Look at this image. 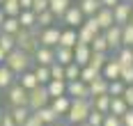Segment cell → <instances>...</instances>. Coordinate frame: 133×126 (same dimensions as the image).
<instances>
[{
    "instance_id": "obj_1",
    "label": "cell",
    "mask_w": 133,
    "mask_h": 126,
    "mask_svg": "<svg viewBox=\"0 0 133 126\" xmlns=\"http://www.w3.org/2000/svg\"><path fill=\"white\" fill-rule=\"evenodd\" d=\"M90 110H92L90 99H71V106H69V110L64 115L66 124H85Z\"/></svg>"
},
{
    "instance_id": "obj_2",
    "label": "cell",
    "mask_w": 133,
    "mask_h": 126,
    "mask_svg": "<svg viewBox=\"0 0 133 126\" xmlns=\"http://www.w3.org/2000/svg\"><path fill=\"white\" fill-rule=\"evenodd\" d=\"M37 34H39V28H32V30H18L14 37H16V48L18 51H23L28 55L32 57V53L39 48V39H37Z\"/></svg>"
},
{
    "instance_id": "obj_3",
    "label": "cell",
    "mask_w": 133,
    "mask_h": 126,
    "mask_svg": "<svg viewBox=\"0 0 133 126\" xmlns=\"http://www.w3.org/2000/svg\"><path fill=\"white\" fill-rule=\"evenodd\" d=\"M5 67L12 71L14 76H18V73H23V71H28L32 67V57L28 53H23V51H18V48H14L12 53H7V57H5Z\"/></svg>"
},
{
    "instance_id": "obj_4",
    "label": "cell",
    "mask_w": 133,
    "mask_h": 126,
    "mask_svg": "<svg viewBox=\"0 0 133 126\" xmlns=\"http://www.w3.org/2000/svg\"><path fill=\"white\" fill-rule=\"evenodd\" d=\"M48 94H46V87L44 85H37L35 89H30L28 92V108H30V112L39 110V108H44V106H48Z\"/></svg>"
},
{
    "instance_id": "obj_5",
    "label": "cell",
    "mask_w": 133,
    "mask_h": 126,
    "mask_svg": "<svg viewBox=\"0 0 133 126\" xmlns=\"http://www.w3.org/2000/svg\"><path fill=\"white\" fill-rule=\"evenodd\" d=\"M37 39H39V46L55 48V46H57V41H60V28H57V25L41 28V30H39V34H37Z\"/></svg>"
},
{
    "instance_id": "obj_6",
    "label": "cell",
    "mask_w": 133,
    "mask_h": 126,
    "mask_svg": "<svg viewBox=\"0 0 133 126\" xmlns=\"http://www.w3.org/2000/svg\"><path fill=\"white\" fill-rule=\"evenodd\" d=\"M7 101H9V108H16V106H28V92H25L18 83H14L12 87L7 89Z\"/></svg>"
},
{
    "instance_id": "obj_7",
    "label": "cell",
    "mask_w": 133,
    "mask_h": 126,
    "mask_svg": "<svg viewBox=\"0 0 133 126\" xmlns=\"http://www.w3.org/2000/svg\"><path fill=\"white\" fill-rule=\"evenodd\" d=\"M103 37H106V44H108V51H117L122 46V25H110V28H106L103 32H101Z\"/></svg>"
},
{
    "instance_id": "obj_8",
    "label": "cell",
    "mask_w": 133,
    "mask_h": 126,
    "mask_svg": "<svg viewBox=\"0 0 133 126\" xmlns=\"http://www.w3.org/2000/svg\"><path fill=\"white\" fill-rule=\"evenodd\" d=\"M60 18H62V23H64L66 28H80L83 21H85V16L80 14V9L76 7V5H69V9H66Z\"/></svg>"
},
{
    "instance_id": "obj_9",
    "label": "cell",
    "mask_w": 133,
    "mask_h": 126,
    "mask_svg": "<svg viewBox=\"0 0 133 126\" xmlns=\"http://www.w3.org/2000/svg\"><path fill=\"white\" fill-rule=\"evenodd\" d=\"M32 62H35L37 67H51V64L55 62V53H53V48L39 46V48L32 53Z\"/></svg>"
},
{
    "instance_id": "obj_10",
    "label": "cell",
    "mask_w": 133,
    "mask_h": 126,
    "mask_svg": "<svg viewBox=\"0 0 133 126\" xmlns=\"http://www.w3.org/2000/svg\"><path fill=\"white\" fill-rule=\"evenodd\" d=\"M131 18V2H119L112 7V21L115 25H126Z\"/></svg>"
},
{
    "instance_id": "obj_11",
    "label": "cell",
    "mask_w": 133,
    "mask_h": 126,
    "mask_svg": "<svg viewBox=\"0 0 133 126\" xmlns=\"http://www.w3.org/2000/svg\"><path fill=\"white\" fill-rule=\"evenodd\" d=\"M66 96L69 99H90L87 85L83 80H69L66 83Z\"/></svg>"
},
{
    "instance_id": "obj_12",
    "label": "cell",
    "mask_w": 133,
    "mask_h": 126,
    "mask_svg": "<svg viewBox=\"0 0 133 126\" xmlns=\"http://www.w3.org/2000/svg\"><path fill=\"white\" fill-rule=\"evenodd\" d=\"M119 73H122V64L115 57H108V62L101 69V78H106V80H119Z\"/></svg>"
},
{
    "instance_id": "obj_13",
    "label": "cell",
    "mask_w": 133,
    "mask_h": 126,
    "mask_svg": "<svg viewBox=\"0 0 133 126\" xmlns=\"http://www.w3.org/2000/svg\"><path fill=\"white\" fill-rule=\"evenodd\" d=\"M48 99H57V96H66V80H48L44 85Z\"/></svg>"
},
{
    "instance_id": "obj_14",
    "label": "cell",
    "mask_w": 133,
    "mask_h": 126,
    "mask_svg": "<svg viewBox=\"0 0 133 126\" xmlns=\"http://www.w3.org/2000/svg\"><path fill=\"white\" fill-rule=\"evenodd\" d=\"M48 106H51V110H53L57 117H64L66 110H69V106H71V99L69 96H57V99H51Z\"/></svg>"
},
{
    "instance_id": "obj_15",
    "label": "cell",
    "mask_w": 133,
    "mask_h": 126,
    "mask_svg": "<svg viewBox=\"0 0 133 126\" xmlns=\"http://www.w3.org/2000/svg\"><path fill=\"white\" fill-rule=\"evenodd\" d=\"M94 21H96V25H99V30L103 32L106 28H110L115 21H112V9H106V7H101L96 14H94Z\"/></svg>"
},
{
    "instance_id": "obj_16",
    "label": "cell",
    "mask_w": 133,
    "mask_h": 126,
    "mask_svg": "<svg viewBox=\"0 0 133 126\" xmlns=\"http://www.w3.org/2000/svg\"><path fill=\"white\" fill-rule=\"evenodd\" d=\"M18 18V25L23 30H32V28H37V14L32 12V9H21V14L16 16Z\"/></svg>"
},
{
    "instance_id": "obj_17",
    "label": "cell",
    "mask_w": 133,
    "mask_h": 126,
    "mask_svg": "<svg viewBox=\"0 0 133 126\" xmlns=\"http://www.w3.org/2000/svg\"><path fill=\"white\" fill-rule=\"evenodd\" d=\"M35 115H37V119H39L44 126H53L55 122H60V117L51 110V106H44V108H39V110H35Z\"/></svg>"
},
{
    "instance_id": "obj_18",
    "label": "cell",
    "mask_w": 133,
    "mask_h": 126,
    "mask_svg": "<svg viewBox=\"0 0 133 126\" xmlns=\"http://www.w3.org/2000/svg\"><path fill=\"white\" fill-rule=\"evenodd\" d=\"M53 53H55V62H57V64H62V67H66V64H71V62H74V48L55 46Z\"/></svg>"
},
{
    "instance_id": "obj_19",
    "label": "cell",
    "mask_w": 133,
    "mask_h": 126,
    "mask_svg": "<svg viewBox=\"0 0 133 126\" xmlns=\"http://www.w3.org/2000/svg\"><path fill=\"white\" fill-rule=\"evenodd\" d=\"M16 83L21 85L25 92L35 89V87L39 85V83H37V78H35V73H32V69H28V71H23V73H18V76H16Z\"/></svg>"
},
{
    "instance_id": "obj_20",
    "label": "cell",
    "mask_w": 133,
    "mask_h": 126,
    "mask_svg": "<svg viewBox=\"0 0 133 126\" xmlns=\"http://www.w3.org/2000/svg\"><path fill=\"white\" fill-rule=\"evenodd\" d=\"M87 92H90V99L101 96V94H108V80L106 78H96L87 85Z\"/></svg>"
},
{
    "instance_id": "obj_21",
    "label": "cell",
    "mask_w": 133,
    "mask_h": 126,
    "mask_svg": "<svg viewBox=\"0 0 133 126\" xmlns=\"http://www.w3.org/2000/svg\"><path fill=\"white\" fill-rule=\"evenodd\" d=\"M80 9V14L85 16V18H90V16H94L99 9H101V5H99V0H80L78 5H76Z\"/></svg>"
},
{
    "instance_id": "obj_22",
    "label": "cell",
    "mask_w": 133,
    "mask_h": 126,
    "mask_svg": "<svg viewBox=\"0 0 133 126\" xmlns=\"http://www.w3.org/2000/svg\"><path fill=\"white\" fill-rule=\"evenodd\" d=\"M90 46H83V44H76L74 46V62L78 64V67H85L87 64V60H90Z\"/></svg>"
},
{
    "instance_id": "obj_23",
    "label": "cell",
    "mask_w": 133,
    "mask_h": 126,
    "mask_svg": "<svg viewBox=\"0 0 133 126\" xmlns=\"http://www.w3.org/2000/svg\"><path fill=\"white\" fill-rule=\"evenodd\" d=\"M57 46L74 48V46H76V28H64V30H60V41H57Z\"/></svg>"
},
{
    "instance_id": "obj_24",
    "label": "cell",
    "mask_w": 133,
    "mask_h": 126,
    "mask_svg": "<svg viewBox=\"0 0 133 126\" xmlns=\"http://www.w3.org/2000/svg\"><path fill=\"white\" fill-rule=\"evenodd\" d=\"M129 110V106L124 103L122 96H110V106H108V115H115V117H122L124 112Z\"/></svg>"
},
{
    "instance_id": "obj_25",
    "label": "cell",
    "mask_w": 133,
    "mask_h": 126,
    "mask_svg": "<svg viewBox=\"0 0 133 126\" xmlns=\"http://www.w3.org/2000/svg\"><path fill=\"white\" fill-rule=\"evenodd\" d=\"M115 60L119 62L122 67H133V48H129V46H119Z\"/></svg>"
},
{
    "instance_id": "obj_26",
    "label": "cell",
    "mask_w": 133,
    "mask_h": 126,
    "mask_svg": "<svg viewBox=\"0 0 133 126\" xmlns=\"http://www.w3.org/2000/svg\"><path fill=\"white\" fill-rule=\"evenodd\" d=\"M14 83H16V76H14V73L7 69L5 64H0V92H2V89L7 92Z\"/></svg>"
},
{
    "instance_id": "obj_27",
    "label": "cell",
    "mask_w": 133,
    "mask_h": 126,
    "mask_svg": "<svg viewBox=\"0 0 133 126\" xmlns=\"http://www.w3.org/2000/svg\"><path fill=\"white\" fill-rule=\"evenodd\" d=\"M69 5H71V0H48V12H51L55 18H60V16L69 9Z\"/></svg>"
},
{
    "instance_id": "obj_28",
    "label": "cell",
    "mask_w": 133,
    "mask_h": 126,
    "mask_svg": "<svg viewBox=\"0 0 133 126\" xmlns=\"http://www.w3.org/2000/svg\"><path fill=\"white\" fill-rule=\"evenodd\" d=\"M90 103H92V110L101 112V115H108L110 96H108V94H101V96H94V99H90Z\"/></svg>"
},
{
    "instance_id": "obj_29",
    "label": "cell",
    "mask_w": 133,
    "mask_h": 126,
    "mask_svg": "<svg viewBox=\"0 0 133 126\" xmlns=\"http://www.w3.org/2000/svg\"><path fill=\"white\" fill-rule=\"evenodd\" d=\"M9 115H12V119L16 122V126H21L30 117V108L28 106H16V108H9Z\"/></svg>"
},
{
    "instance_id": "obj_30",
    "label": "cell",
    "mask_w": 133,
    "mask_h": 126,
    "mask_svg": "<svg viewBox=\"0 0 133 126\" xmlns=\"http://www.w3.org/2000/svg\"><path fill=\"white\" fill-rule=\"evenodd\" d=\"M96 78H101V71L92 69L90 64H85V67H80V76H78V80H83L85 85H90L92 80H96Z\"/></svg>"
},
{
    "instance_id": "obj_31",
    "label": "cell",
    "mask_w": 133,
    "mask_h": 126,
    "mask_svg": "<svg viewBox=\"0 0 133 126\" xmlns=\"http://www.w3.org/2000/svg\"><path fill=\"white\" fill-rule=\"evenodd\" d=\"M108 53H90V60H87V64H90V67H92V69H96V71H101L103 69V64H106L108 62Z\"/></svg>"
},
{
    "instance_id": "obj_32",
    "label": "cell",
    "mask_w": 133,
    "mask_h": 126,
    "mask_svg": "<svg viewBox=\"0 0 133 126\" xmlns=\"http://www.w3.org/2000/svg\"><path fill=\"white\" fill-rule=\"evenodd\" d=\"M18 30H21L18 18H14V16H5V21H2V25H0V32H5V34H16Z\"/></svg>"
},
{
    "instance_id": "obj_33",
    "label": "cell",
    "mask_w": 133,
    "mask_h": 126,
    "mask_svg": "<svg viewBox=\"0 0 133 126\" xmlns=\"http://www.w3.org/2000/svg\"><path fill=\"white\" fill-rule=\"evenodd\" d=\"M14 48H16V37H14V34H5V32H0V51L7 55V53H12Z\"/></svg>"
},
{
    "instance_id": "obj_34",
    "label": "cell",
    "mask_w": 133,
    "mask_h": 126,
    "mask_svg": "<svg viewBox=\"0 0 133 126\" xmlns=\"http://www.w3.org/2000/svg\"><path fill=\"white\" fill-rule=\"evenodd\" d=\"M0 9H2V14L5 16H16L21 14V7H18V0H5L2 5H0Z\"/></svg>"
},
{
    "instance_id": "obj_35",
    "label": "cell",
    "mask_w": 133,
    "mask_h": 126,
    "mask_svg": "<svg viewBox=\"0 0 133 126\" xmlns=\"http://www.w3.org/2000/svg\"><path fill=\"white\" fill-rule=\"evenodd\" d=\"M55 21H57V18H55L48 9H46V12H39V14H37V28H39V30L41 28H51Z\"/></svg>"
},
{
    "instance_id": "obj_36",
    "label": "cell",
    "mask_w": 133,
    "mask_h": 126,
    "mask_svg": "<svg viewBox=\"0 0 133 126\" xmlns=\"http://www.w3.org/2000/svg\"><path fill=\"white\" fill-rule=\"evenodd\" d=\"M90 51H94V53H108V44H106V37L99 32L96 37L92 39V44H90Z\"/></svg>"
},
{
    "instance_id": "obj_37",
    "label": "cell",
    "mask_w": 133,
    "mask_h": 126,
    "mask_svg": "<svg viewBox=\"0 0 133 126\" xmlns=\"http://www.w3.org/2000/svg\"><path fill=\"white\" fill-rule=\"evenodd\" d=\"M122 46H129V48H133V23L122 25Z\"/></svg>"
},
{
    "instance_id": "obj_38",
    "label": "cell",
    "mask_w": 133,
    "mask_h": 126,
    "mask_svg": "<svg viewBox=\"0 0 133 126\" xmlns=\"http://www.w3.org/2000/svg\"><path fill=\"white\" fill-rule=\"evenodd\" d=\"M32 73H35V78H37V83H39V85H46L48 80H51V73H48V67H37V64H35Z\"/></svg>"
},
{
    "instance_id": "obj_39",
    "label": "cell",
    "mask_w": 133,
    "mask_h": 126,
    "mask_svg": "<svg viewBox=\"0 0 133 126\" xmlns=\"http://www.w3.org/2000/svg\"><path fill=\"white\" fill-rule=\"evenodd\" d=\"M78 76H80V67L76 62H71V64L64 67V80L66 83H69V80H78Z\"/></svg>"
},
{
    "instance_id": "obj_40",
    "label": "cell",
    "mask_w": 133,
    "mask_h": 126,
    "mask_svg": "<svg viewBox=\"0 0 133 126\" xmlns=\"http://www.w3.org/2000/svg\"><path fill=\"white\" fill-rule=\"evenodd\" d=\"M124 87L126 85L122 83V80H108V96H122Z\"/></svg>"
},
{
    "instance_id": "obj_41",
    "label": "cell",
    "mask_w": 133,
    "mask_h": 126,
    "mask_svg": "<svg viewBox=\"0 0 133 126\" xmlns=\"http://www.w3.org/2000/svg\"><path fill=\"white\" fill-rule=\"evenodd\" d=\"M48 73H51V80H64V67L57 62H53L48 67Z\"/></svg>"
},
{
    "instance_id": "obj_42",
    "label": "cell",
    "mask_w": 133,
    "mask_h": 126,
    "mask_svg": "<svg viewBox=\"0 0 133 126\" xmlns=\"http://www.w3.org/2000/svg\"><path fill=\"white\" fill-rule=\"evenodd\" d=\"M101 122H103V115L96 112V110H90L87 119H85V124H87V126H101Z\"/></svg>"
},
{
    "instance_id": "obj_43",
    "label": "cell",
    "mask_w": 133,
    "mask_h": 126,
    "mask_svg": "<svg viewBox=\"0 0 133 126\" xmlns=\"http://www.w3.org/2000/svg\"><path fill=\"white\" fill-rule=\"evenodd\" d=\"M119 80H122L124 85H133V67H122Z\"/></svg>"
},
{
    "instance_id": "obj_44",
    "label": "cell",
    "mask_w": 133,
    "mask_h": 126,
    "mask_svg": "<svg viewBox=\"0 0 133 126\" xmlns=\"http://www.w3.org/2000/svg\"><path fill=\"white\" fill-rule=\"evenodd\" d=\"M122 99H124V103H126L129 108H133V85H126V87H124Z\"/></svg>"
},
{
    "instance_id": "obj_45",
    "label": "cell",
    "mask_w": 133,
    "mask_h": 126,
    "mask_svg": "<svg viewBox=\"0 0 133 126\" xmlns=\"http://www.w3.org/2000/svg\"><path fill=\"white\" fill-rule=\"evenodd\" d=\"M101 126H122V117H115V115H103Z\"/></svg>"
},
{
    "instance_id": "obj_46",
    "label": "cell",
    "mask_w": 133,
    "mask_h": 126,
    "mask_svg": "<svg viewBox=\"0 0 133 126\" xmlns=\"http://www.w3.org/2000/svg\"><path fill=\"white\" fill-rule=\"evenodd\" d=\"M83 28H87L92 34H99V32H101L99 25H96V21H94V16H90V18H85V21H83Z\"/></svg>"
},
{
    "instance_id": "obj_47",
    "label": "cell",
    "mask_w": 133,
    "mask_h": 126,
    "mask_svg": "<svg viewBox=\"0 0 133 126\" xmlns=\"http://www.w3.org/2000/svg\"><path fill=\"white\" fill-rule=\"evenodd\" d=\"M35 14H39V12H46L48 9V0H32V7H30Z\"/></svg>"
},
{
    "instance_id": "obj_48",
    "label": "cell",
    "mask_w": 133,
    "mask_h": 126,
    "mask_svg": "<svg viewBox=\"0 0 133 126\" xmlns=\"http://www.w3.org/2000/svg\"><path fill=\"white\" fill-rule=\"evenodd\" d=\"M0 126H16V122L12 119L9 110H2V119H0Z\"/></svg>"
},
{
    "instance_id": "obj_49",
    "label": "cell",
    "mask_w": 133,
    "mask_h": 126,
    "mask_svg": "<svg viewBox=\"0 0 133 126\" xmlns=\"http://www.w3.org/2000/svg\"><path fill=\"white\" fill-rule=\"evenodd\" d=\"M122 126H133V108H129L122 115Z\"/></svg>"
},
{
    "instance_id": "obj_50",
    "label": "cell",
    "mask_w": 133,
    "mask_h": 126,
    "mask_svg": "<svg viewBox=\"0 0 133 126\" xmlns=\"http://www.w3.org/2000/svg\"><path fill=\"white\" fill-rule=\"evenodd\" d=\"M21 126H44V124L37 119V115H35V112H30V117H28V119H25Z\"/></svg>"
},
{
    "instance_id": "obj_51",
    "label": "cell",
    "mask_w": 133,
    "mask_h": 126,
    "mask_svg": "<svg viewBox=\"0 0 133 126\" xmlns=\"http://www.w3.org/2000/svg\"><path fill=\"white\" fill-rule=\"evenodd\" d=\"M122 0H99V5H101V7H106V9H112V7H115V5H119Z\"/></svg>"
},
{
    "instance_id": "obj_52",
    "label": "cell",
    "mask_w": 133,
    "mask_h": 126,
    "mask_svg": "<svg viewBox=\"0 0 133 126\" xmlns=\"http://www.w3.org/2000/svg\"><path fill=\"white\" fill-rule=\"evenodd\" d=\"M18 7L21 9H30L32 7V0H18Z\"/></svg>"
},
{
    "instance_id": "obj_53",
    "label": "cell",
    "mask_w": 133,
    "mask_h": 126,
    "mask_svg": "<svg viewBox=\"0 0 133 126\" xmlns=\"http://www.w3.org/2000/svg\"><path fill=\"white\" fill-rule=\"evenodd\" d=\"M5 57H7V55H5V53L0 51V64H5Z\"/></svg>"
},
{
    "instance_id": "obj_54",
    "label": "cell",
    "mask_w": 133,
    "mask_h": 126,
    "mask_svg": "<svg viewBox=\"0 0 133 126\" xmlns=\"http://www.w3.org/2000/svg\"><path fill=\"white\" fill-rule=\"evenodd\" d=\"M2 21H5V14H2V9H0V25H2Z\"/></svg>"
},
{
    "instance_id": "obj_55",
    "label": "cell",
    "mask_w": 133,
    "mask_h": 126,
    "mask_svg": "<svg viewBox=\"0 0 133 126\" xmlns=\"http://www.w3.org/2000/svg\"><path fill=\"white\" fill-rule=\"evenodd\" d=\"M129 23H133V5H131V18H129Z\"/></svg>"
},
{
    "instance_id": "obj_56",
    "label": "cell",
    "mask_w": 133,
    "mask_h": 126,
    "mask_svg": "<svg viewBox=\"0 0 133 126\" xmlns=\"http://www.w3.org/2000/svg\"><path fill=\"white\" fill-rule=\"evenodd\" d=\"M53 126H66V124H62V122H55V124Z\"/></svg>"
},
{
    "instance_id": "obj_57",
    "label": "cell",
    "mask_w": 133,
    "mask_h": 126,
    "mask_svg": "<svg viewBox=\"0 0 133 126\" xmlns=\"http://www.w3.org/2000/svg\"><path fill=\"white\" fill-rule=\"evenodd\" d=\"M66 126H87V124H66Z\"/></svg>"
},
{
    "instance_id": "obj_58",
    "label": "cell",
    "mask_w": 133,
    "mask_h": 126,
    "mask_svg": "<svg viewBox=\"0 0 133 126\" xmlns=\"http://www.w3.org/2000/svg\"><path fill=\"white\" fill-rule=\"evenodd\" d=\"M0 119H2V108H0Z\"/></svg>"
},
{
    "instance_id": "obj_59",
    "label": "cell",
    "mask_w": 133,
    "mask_h": 126,
    "mask_svg": "<svg viewBox=\"0 0 133 126\" xmlns=\"http://www.w3.org/2000/svg\"><path fill=\"white\" fill-rule=\"evenodd\" d=\"M122 2H133V0H122Z\"/></svg>"
},
{
    "instance_id": "obj_60",
    "label": "cell",
    "mask_w": 133,
    "mask_h": 126,
    "mask_svg": "<svg viewBox=\"0 0 133 126\" xmlns=\"http://www.w3.org/2000/svg\"><path fill=\"white\" fill-rule=\"evenodd\" d=\"M2 2H5V0H0V5H2Z\"/></svg>"
}]
</instances>
